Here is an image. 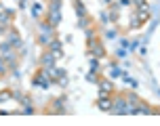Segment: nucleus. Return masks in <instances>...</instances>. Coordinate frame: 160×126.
Wrapping results in <instances>:
<instances>
[{
  "label": "nucleus",
  "instance_id": "nucleus-1",
  "mask_svg": "<svg viewBox=\"0 0 160 126\" xmlns=\"http://www.w3.org/2000/svg\"><path fill=\"white\" fill-rule=\"evenodd\" d=\"M48 84H51V76H48V70L44 67V70H40V71H38V76L34 78V86L48 88Z\"/></svg>",
  "mask_w": 160,
  "mask_h": 126
},
{
  "label": "nucleus",
  "instance_id": "nucleus-2",
  "mask_svg": "<svg viewBox=\"0 0 160 126\" xmlns=\"http://www.w3.org/2000/svg\"><path fill=\"white\" fill-rule=\"evenodd\" d=\"M13 15H15V13H13L11 8H4V7L0 8V32H4V27H7V25H11Z\"/></svg>",
  "mask_w": 160,
  "mask_h": 126
},
{
  "label": "nucleus",
  "instance_id": "nucleus-3",
  "mask_svg": "<svg viewBox=\"0 0 160 126\" xmlns=\"http://www.w3.org/2000/svg\"><path fill=\"white\" fill-rule=\"evenodd\" d=\"M7 42L11 44V46L23 48V44H21V40H19V34H17V32H8V34H7Z\"/></svg>",
  "mask_w": 160,
  "mask_h": 126
},
{
  "label": "nucleus",
  "instance_id": "nucleus-4",
  "mask_svg": "<svg viewBox=\"0 0 160 126\" xmlns=\"http://www.w3.org/2000/svg\"><path fill=\"white\" fill-rule=\"evenodd\" d=\"M55 57H53V53H51V51H48V53H44V55H42V59H40V63H42V67H47V70H51V67H53V65H55Z\"/></svg>",
  "mask_w": 160,
  "mask_h": 126
},
{
  "label": "nucleus",
  "instance_id": "nucleus-5",
  "mask_svg": "<svg viewBox=\"0 0 160 126\" xmlns=\"http://www.w3.org/2000/svg\"><path fill=\"white\" fill-rule=\"evenodd\" d=\"M99 86H101L99 97H108V94L114 90V86H112V82H110V80H101V82H99Z\"/></svg>",
  "mask_w": 160,
  "mask_h": 126
},
{
  "label": "nucleus",
  "instance_id": "nucleus-6",
  "mask_svg": "<svg viewBox=\"0 0 160 126\" xmlns=\"http://www.w3.org/2000/svg\"><path fill=\"white\" fill-rule=\"evenodd\" d=\"M59 21H61V13L59 11H48V23L53 25V27H57Z\"/></svg>",
  "mask_w": 160,
  "mask_h": 126
},
{
  "label": "nucleus",
  "instance_id": "nucleus-7",
  "mask_svg": "<svg viewBox=\"0 0 160 126\" xmlns=\"http://www.w3.org/2000/svg\"><path fill=\"white\" fill-rule=\"evenodd\" d=\"M97 105H99V109H103V111L112 109V101H110L108 97H99V103H97Z\"/></svg>",
  "mask_w": 160,
  "mask_h": 126
},
{
  "label": "nucleus",
  "instance_id": "nucleus-8",
  "mask_svg": "<svg viewBox=\"0 0 160 126\" xmlns=\"http://www.w3.org/2000/svg\"><path fill=\"white\" fill-rule=\"evenodd\" d=\"M63 71H65V70H61V67H55V65H53V67L48 70V76H51V78H57V80H59L61 76H65Z\"/></svg>",
  "mask_w": 160,
  "mask_h": 126
},
{
  "label": "nucleus",
  "instance_id": "nucleus-9",
  "mask_svg": "<svg viewBox=\"0 0 160 126\" xmlns=\"http://www.w3.org/2000/svg\"><path fill=\"white\" fill-rule=\"evenodd\" d=\"M91 51H93V55H97V59H101V57H105V51H103V46H101L99 42H97V44H95L93 48H91Z\"/></svg>",
  "mask_w": 160,
  "mask_h": 126
},
{
  "label": "nucleus",
  "instance_id": "nucleus-10",
  "mask_svg": "<svg viewBox=\"0 0 160 126\" xmlns=\"http://www.w3.org/2000/svg\"><path fill=\"white\" fill-rule=\"evenodd\" d=\"M148 19H150V13H148V11H139V13H137V23H139V25L145 23Z\"/></svg>",
  "mask_w": 160,
  "mask_h": 126
},
{
  "label": "nucleus",
  "instance_id": "nucleus-11",
  "mask_svg": "<svg viewBox=\"0 0 160 126\" xmlns=\"http://www.w3.org/2000/svg\"><path fill=\"white\" fill-rule=\"evenodd\" d=\"M122 76V70H120L118 65H112L110 67V78H120Z\"/></svg>",
  "mask_w": 160,
  "mask_h": 126
},
{
  "label": "nucleus",
  "instance_id": "nucleus-12",
  "mask_svg": "<svg viewBox=\"0 0 160 126\" xmlns=\"http://www.w3.org/2000/svg\"><path fill=\"white\" fill-rule=\"evenodd\" d=\"M8 99H13V90H2L0 93V103H7Z\"/></svg>",
  "mask_w": 160,
  "mask_h": 126
},
{
  "label": "nucleus",
  "instance_id": "nucleus-13",
  "mask_svg": "<svg viewBox=\"0 0 160 126\" xmlns=\"http://www.w3.org/2000/svg\"><path fill=\"white\" fill-rule=\"evenodd\" d=\"M76 13H78V15H82V17L87 15V8L82 7V2H76Z\"/></svg>",
  "mask_w": 160,
  "mask_h": 126
},
{
  "label": "nucleus",
  "instance_id": "nucleus-14",
  "mask_svg": "<svg viewBox=\"0 0 160 126\" xmlns=\"http://www.w3.org/2000/svg\"><path fill=\"white\" fill-rule=\"evenodd\" d=\"M40 13H42V7H40V4H34V7H32V15L40 17Z\"/></svg>",
  "mask_w": 160,
  "mask_h": 126
},
{
  "label": "nucleus",
  "instance_id": "nucleus-15",
  "mask_svg": "<svg viewBox=\"0 0 160 126\" xmlns=\"http://www.w3.org/2000/svg\"><path fill=\"white\" fill-rule=\"evenodd\" d=\"M99 71V61H97V59H91V71Z\"/></svg>",
  "mask_w": 160,
  "mask_h": 126
},
{
  "label": "nucleus",
  "instance_id": "nucleus-16",
  "mask_svg": "<svg viewBox=\"0 0 160 126\" xmlns=\"http://www.w3.org/2000/svg\"><path fill=\"white\" fill-rule=\"evenodd\" d=\"M4 74H7V63L0 59V76H4Z\"/></svg>",
  "mask_w": 160,
  "mask_h": 126
},
{
  "label": "nucleus",
  "instance_id": "nucleus-17",
  "mask_svg": "<svg viewBox=\"0 0 160 126\" xmlns=\"http://www.w3.org/2000/svg\"><path fill=\"white\" fill-rule=\"evenodd\" d=\"M48 2H61V0H48Z\"/></svg>",
  "mask_w": 160,
  "mask_h": 126
}]
</instances>
